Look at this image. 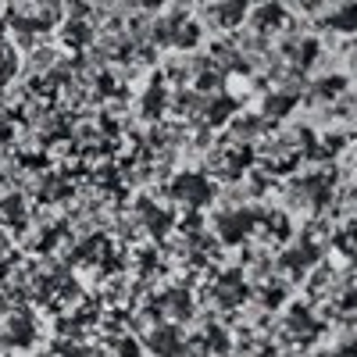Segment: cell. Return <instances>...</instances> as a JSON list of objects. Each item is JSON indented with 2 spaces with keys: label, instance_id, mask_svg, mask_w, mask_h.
Masks as SVG:
<instances>
[{
  "label": "cell",
  "instance_id": "1",
  "mask_svg": "<svg viewBox=\"0 0 357 357\" xmlns=\"http://www.w3.org/2000/svg\"><path fill=\"white\" fill-rule=\"evenodd\" d=\"M172 197H175L178 204L200 207V204L211 200V178L200 175V172H183V175H178L175 183H172Z\"/></svg>",
  "mask_w": 357,
  "mask_h": 357
},
{
  "label": "cell",
  "instance_id": "2",
  "mask_svg": "<svg viewBox=\"0 0 357 357\" xmlns=\"http://www.w3.org/2000/svg\"><path fill=\"white\" fill-rule=\"evenodd\" d=\"M207 18L218 29H240L250 18V0H211L207 4Z\"/></svg>",
  "mask_w": 357,
  "mask_h": 357
},
{
  "label": "cell",
  "instance_id": "3",
  "mask_svg": "<svg viewBox=\"0 0 357 357\" xmlns=\"http://www.w3.org/2000/svg\"><path fill=\"white\" fill-rule=\"evenodd\" d=\"M161 29H165V43H172V47H193L197 43V22L190 18V15H168L165 22H161Z\"/></svg>",
  "mask_w": 357,
  "mask_h": 357
},
{
  "label": "cell",
  "instance_id": "4",
  "mask_svg": "<svg viewBox=\"0 0 357 357\" xmlns=\"http://www.w3.org/2000/svg\"><path fill=\"white\" fill-rule=\"evenodd\" d=\"M250 18H254L257 33H275V29L286 22V11H282L279 4H261L257 11H250Z\"/></svg>",
  "mask_w": 357,
  "mask_h": 357
},
{
  "label": "cell",
  "instance_id": "5",
  "mask_svg": "<svg viewBox=\"0 0 357 357\" xmlns=\"http://www.w3.org/2000/svg\"><path fill=\"white\" fill-rule=\"evenodd\" d=\"M329 25L340 29V33H354V29H357V4H343L340 11H333Z\"/></svg>",
  "mask_w": 357,
  "mask_h": 357
},
{
  "label": "cell",
  "instance_id": "6",
  "mask_svg": "<svg viewBox=\"0 0 357 357\" xmlns=\"http://www.w3.org/2000/svg\"><path fill=\"white\" fill-rule=\"evenodd\" d=\"M136 4H139V8H146V11H158V8H165V4H168V0H136Z\"/></svg>",
  "mask_w": 357,
  "mask_h": 357
}]
</instances>
